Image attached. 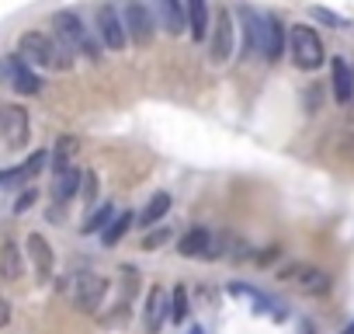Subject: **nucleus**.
<instances>
[{"label":"nucleus","mask_w":354,"mask_h":334,"mask_svg":"<svg viewBox=\"0 0 354 334\" xmlns=\"http://www.w3.org/2000/svg\"><path fill=\"white\" fill-rule=\"evenodd\" d=\"M18 56L32 70H73V53L49 32H25L18 39Z\"/></svg>","instance_id":"1"},{"label":"nucleus","mask_w":354,"mask_h":334,"mask_svg":"<svg viewBox=\"0 0 354 334\" xmlns=\"http://www.w3.org/2000/svg\"><path fill=\"white\" fill-rule=\"evenodd\" d=\"M53 35H56L73 56L80 53V56H87V60H94V63L101 60V42L91 35V28L80 21L77 11H56V15H53Z\"/></svg>","instance_id":"2"},{"label":"nucleus","mask_w":354,"mask_h":334,"mask_svg":"<svg viewBox=\"0 0 354 334\" xmlns=\"http://www.w3.org/2000/svg\"><path fill=\"white\" fill-rule=\"evenodd\" d=\"M288 49H292V63H295L299 70H319L323 60H326L319 35H316L313 28H306V25H295V28L288 32Z\"/></svg>","instance_id":"3"},{"label":"nucleus","mask_w":354,"mask_h":334,"mask_svg":"<svg viewBox=\"0 0 354 334\" xmlns=\"http://www.w3.org/2000/svg\"><path fill=\"white\" fill-rule=\"evenodd\" d=\"M122 21H125V35L132 39V46H139V49L153 46L156 18L149 15V8L142 4V0H125V8H122Z\"/></svg>","instance_id":"4"},{"label":"nucleus","mask_w":354,"mask_h":334,"mask_svg":"<svg viewBox=\"0 0 354 334\" xmlns=\"http://www.w3.org/2000/svg\"><path fill=\"white\" fill-rule=\"evenodd\" d=\"M104 292H108V282H104L97 272H80V275H73V282H70V303H73L80 313H94V310L101 306Z\"/></svg>","instance_id":"5"},{"label":"nucleus","mask_w":354,"mask_h":334,"mask_svg":"<svg viewBox=\"0 0 354 334\" xmlns=\"http://www.w3.org/2000/svg\"><path fill=\"white\" fill-rule=\"evenodd\" d=\"M0 80H4L11 91H18V94H39L42 91V80H39V73L15 53V56H4L0 60Z\"/></svg>","instance_id":"6"},{"label":"nucleus","mask_w":354,"mask_h":334,"mask_svg":"<svg viewBox=\"0 0 354 334\" xmlns=\"http://www.w3.org/2000/svg\"><path fill=\"white\" fill-rule=\"evenodd\" d=\"M233 42H236V32H233V18L230 11H216V21L209 28V60L216 67H223L230 56H233Z\"/></svg>","instance_id":"7"},{"label":"nucleus","mask_w":354,"mask_h":334,"mask_svg":"<svg viewBox=\"0 0 354 334\" xmlns=\"http://www.w3.org/2000/svg\"><path fill=\"white\" fill-rule=\"evenodd\" d=\"M278 279L292 282V285H295L299 292H306V296H323V292H330V285H333V279H330L326 272L309 268V265H288V268H281Z\"/></svg>","instance_id":"8"},{"label":"nucleus","mask_w":354,"mask_h":334,"mask_svg":"<svg viewBox=\"0 0 354 334\" xmlns=\"http://www.w3.org/2000/svg\"><path fill=\"white\" fill-rule=\"evenodd\" d=\"M177 254H185V258H223V237H212V230L205 227H195L181 237V244H177Z\"/></svg>","instance_id":"9"},{"label":"nucleus","mask_w":354,"mask_h":334,"mask_svg":"<svg viewBox=\"0 0 354 334\" xmlns=\"http://www.w3.org/2000/svg\"><path fill=\"white\" fill-rule=\"evenodd\" d=\"M97 35H101L104 49H111V53H122V49L129 46L125 21L118 18V8H115V4H101V8H97Z\"/></svg>","instance_id":"10"},{"label":"nucleus","mask_w":354,"mask_h":334,"mask_svg":"<svg viewBox=\"0 0 354 334\" xmlns=\"http://www.w3.org/2000/svg\"><path fill=\"white\" fill-rule=\"evenodd\" d=\"M0 136L15 150L28 143V112L21 105H4V112H0Z\"/></svg>","instance_id":"11"},{"label":"nucleus","mask_w":354,"mask_h":334,"mask_svg":"<svg viewBox=\"0 0 354 334\" xmlns=\"http://www.w3.org/2000/svg\"><path fill=\"white\" fill-rule=\"evenodd\" d=\"M153 11H156V28H163L167 35H185L188 32V15L181 0H153Z\"/></svg>","instance_id":"12"},{"label":"nucleus","mask_w":354,"mask_h":334,"mask_svg":"<svg viewBox=\"0 0 354 334\" xmlns=\"http://www.w3.org/2000/svg\"><path fill=\"white\" fill-rule=\"evenodd\" d=\"M170 320V296L160 289V285H153L149 292H146V310H142V324H146V331L149 334H160V327Z\"/></svg>","instance_id":"13"},{"label":"nucleus","mask_w":354,"mask_h":334,"mask_svg":"<svg viewBox=\"0 0 354 334\" xmlns=\"http://www.w3.org/2000/svg\"><path fill=\"white\" fill-rule=\"evenodd\" d=\"M25 247H28V261H32L35 275H39L42 282H46V279H53V268H56V254H53L49 240H46L42 234H28Z\"/></svg>","instance_id":"14"},{"label":"nucleus","mask_w":354,"mask_h":334,"mask_svg":"<svg viewBox=\"0 0 354 334\" xmlns=\"http://www.w3.org/2000/svg\"><path fill=\"white\" fill-rule=\"evenodd\" d=\"M285 53V25L274 15H264V35H261V56L268 63H278Z\"/></svg>","instance_id":"15"},{"label":"nucleus","mask_w":354,"mask_h":334,"mask_svg":"<svg viewBox=\"0 0 354 334\" xmlns=\"http://www.w3.org/2000/svg\"><path fill=\"white\" fill-rule=\"evenodd\" d=\"M80 182H84V171H80L77 164L56 171V175H53V199H56V202H70V199L80 192Z\"/></svg>","instance_id":"16"},{"label":"nucleus","mask_w":354,"mask_h":334,"mask_svg":"<svg viewBox=\"0 0 354 334\" xmlns=\"http://www.w3.org/2000/svg\"><path fill=\"white\" fill-rule=\"evenodd\" d=\"M185 15H188V32L195 42H205L209 39V28H212V11L205 0H188L185 4Z\"/></svg>","instance_id":"17"},{"label":"nucleus","mask_w":354,"mask_h":334,"mask_svg":"<svg viewBox=\"0 0 354 334\" xmlns=\"http://www.w3.org/2000/svg\"><path fill=\"white\" fill-rule=\"evenodd\" d=\"M330 73H333V98H337V105H351V98H354V73H351V63L337 56V60L330 63Z\"/></svg>","instance_id":"18"},{"label":"nucleus","mask_w":354,"mask_h":334,"mask_svg":"<svg viewBox=\"0 0 354 334\" xmlns=\"http://www.w3.org/2000/svg\"><path fill=\"white\" fill-rule=\"evenodd\" d=\"M243 18V53H261V35H264V15H257L254 8H243L240 11Z\"/></svg>","instance_id":"19"},{"label":"nucleus","mask_w":354,"mask_h":334,"mask_svg":"<svg viewBox=\"0 0 354 334\" xmlns=\"http://www.w3.org/2000/svg\"><path fill=\"white\" fill-rule=\"evenodd\" d=\"M0 275L8 282H18L25 275V258H21L15 240H4V247H0Z\"/></svg>","instance_id":"20"},{"label":"nucleus","mask_w":354,"mask_h":334,"mask_svg":"<svg viewBox=\"0 0 354 334\" xmlns=\"http://www.w3.org/2000/svg\"><path fill=\"white\" fill-rule=\"evenodd\" d=\"M167 213H170V195H167V192H156V195L149 199V206L139 213V227H156Z\"/></svg>","instance_id":"21"},{"label":"nucleus","mask_w":354,"mask_h":334,"mask_svg":"<svg viewBox=\"0 0 354 334\" xmlns=\"http://www.w3.org/2000/svg\"><path fill=\"white\" fill-rule=\"evenodd\" d=\"M132 223H136V216H132V213H122V216H115V220L108 223V230L101 234V240H104L108 247H115V244H118V240L129 234V227H132Z\"/></svg>","instance_id":"22"},{"label":"nucleus","mask_w":354,"mask_h":334,"mask_svg":"<svg viewBox=\"0 0 354 334\" xmlns=\"http://www.w3.org/2000/svg\"><path fill=\"white\" fill-rule=\"evenodd\" d=\"M188 289L185 285H174V292H170V320L174 324H185L188 320Z\"/></svg>","instance_id":"23"},{"label":"nucleus","mask_w":354,"mask_h":334,"mask_svg":"<svg viewBox=\"0 0 354 334\" xmlns=\"http://www.w3.org/2000/svg\"><path fill=\"white\" fill-rule=\"evenodd\" d=\"M111 220H115V209H111V202H104L101 209H94V213H91V220L84 223V234H104Z\"/></svg>","instance_id":"24"},{"label":"nucleus","mask_w":354,"mask_h":334,"mask_svg":"<svg viewBox=\"0 0 354 334\" xmlns=\"http://www.w3.org/2000/svg\"><path fill=\"white\" fill-rule=\"evenodd\" d=\"M21 182H32V178H28V167H25V164L11 167V171H0V188H8V185H21Z\"/></svg>","instance_id":"25"},{"label":"nucleus","mask_w":354,"mask_h":334,"mask_svg":"<svg viewBox=\"0 0 354 334\" xmlns=\"http://www.w3.org/2000/svg\"><path fill=\"white\" fill-rule=\"evenodd\" d=\"M316 21H323V25H333V28H347V21L340 18V15H333V11H326V8H313L309 11Z\"/></svg>","instance_id":"26"},{"label":"nucleus","mask_w":354,"mask_h":334,"mask_svg":"<svg viewBox=\"0 0 354 334\" xmlns=\"http://www.w3.org/2000/svg\"><path fill=\"white\" fill-rule=\"evenodd\" d=\"M80 195H84V202H94V199H97V175H94V171H84Z\"/></svg>","instance_id":"27"},{"label":"nucleus","mask_w":354,"mask_h":334,"mask_svg":"<svg viewBox=\"0 0 354 334\" xmlns=\"http://www.w3.org/2000/svg\"><path fill=\"white\" fill-rule=\"evenodd\" d=\"M167 237H170V230H167V227H160V230H153V234L142 240V247H146V251H153V247H160Z\"/></svg>","instance_id":"28"},{"label":"nucleus","mask_w":354,"mask_h":334,"mask_svg":"<svg viewBox=\"0 0 354 334\" xmlns=\"http://www.w3.org/2000/svg\"><path fill=\"white\" fill-rule=\"evenodd\" d=\"M32 202H35V192H32V188H25V192L18 195V202H15V213H25V209H32Z\"/></svg>","instance_id":"29"},{"label":"nucleus","mask_w":354,"mask_h":334,"mask_svg":"<svg viewBox=\"0 0 354 334\" xmlns=\"http://www.w3.org/2000/svg\"><path fill=\"white\" fill-rule=\"evenodd\" d=\"M11 324V303H8V296H0V327H8Z\"/></svg>","instance_id":"30"},{"label":"nucleus","mask_w":354,"mask_h":334,"mask_svg":"<svg viewBox=\"0 0 354 334\" xmlns=\"http://www.w3.org/2000/svg\"><path fill=\"white\" fill-rule=\"evenodd\" d=\"M278 254H281L278 247H264V254H257V261H261V265H268V261H274Z\"/></svg>","instance_id":"31"},{"label":"nucleus","mask_w":354,"mask_h":334,"mask_svg":"<svg viewBox=\"0 0 354 334\" xmlns=\"http://www.w3.org/2000/svg\"><path fill=\"white\" fill-rule=\"evenodd\" d=\"M344 334H354V320H351V324H347V327H344Z\"/></svg>","instance_id":"32"},{"label":"nucleus","mask_w":354,"mask_h":334,"mask_svg":"<svg viewBox=\"0 0 354 334\" xmlns=\"http://www.w3.org/2000/svg\"><path fill=\"white\" fill-rule=\"evenodd\" d=\"M192 334H202V327H195V331H192Z\"/></svg>","instance_id":"33"},{"label":"nucleus","mask_w":354,"mask_h":334,"mask_svg":"<svg viewBox=\"0 0 354 334\" xmlns=\"http://www.w3.org/2000/svg\"><path fill=\"white\" fill-rule=\"evenodd\" d=\"M0 112H4V105H0Z\"/></svg>","instance_id":"34"},{"label":"nucleus","mask_w":354,"mask_h":334,"mask_svg":"<svg viewBox=\"0 0 354 334\" xmlns=\"http://www.w3.org/2000/svg\"><path fill=\"white\" fill-rule=\"evenodd\" d=\"M351 73H354V67H351Z\"/></svg>","instance_id":"35"}]
</instances>
